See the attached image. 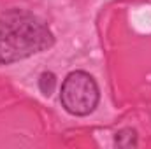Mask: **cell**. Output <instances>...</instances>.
I'll list each match as a JSON object with an SVG mask.
<instances>
[{"instance_id":"cell-2","label":"cell","mask_w":151,"mask_h":149,"mask_svg":"<svg viewBox=\"0 0 151 149\" xmlns=\"http://www.w3.org/2000/svg\"><path fill=\"white\" fill-rule=\"evenodd\" d=\"M100 90L95 77L84 70H74L62 82L60 104L70 116H90L99 107Z\"/></svg>"},{"instance_id":"cell-3","label":"cell","mask_w":151,"mask_h":149,"mask_svg":"<svg viewBox=\"0 0 151 149\" xmlns=\"http://www.w3.org/2000/svg\"><path fill=\"white\" fill-rule=\"evenodd\" d=\"M137 144H139V137H137V132L134 128H121L114 135V146L119 149L137 148Z\"/></svg>"},{"instance_id":"cell-1","label":"cell","mask_w":151,"mask_h":149,"mask_svg":"<svg viewBox=\"0 0 151 149\" xmlns=\"http://www.w3.org/2000/svg\"><path fill=\"white\" fill-rule=\"evenodd\" d=\"M55 35L35 14L9 9L0 14V65H11L49 49Z\"/></svg>"},{"instance_id":"cell-4","label":"cell","mask_w":151,"mask_h":149,"mask_svg":"<svg viewBox=\"0 0 151 149\" xmlns=\"http://www.w3.org/2000/svg\"><path fill=\"white\" fill-rule=\"evenodd\" d=\"M55 86H56V75L53 72H42L39 75V90L42 91V95L49 97L53 93Z\"/></svg>"}]
</instances>
